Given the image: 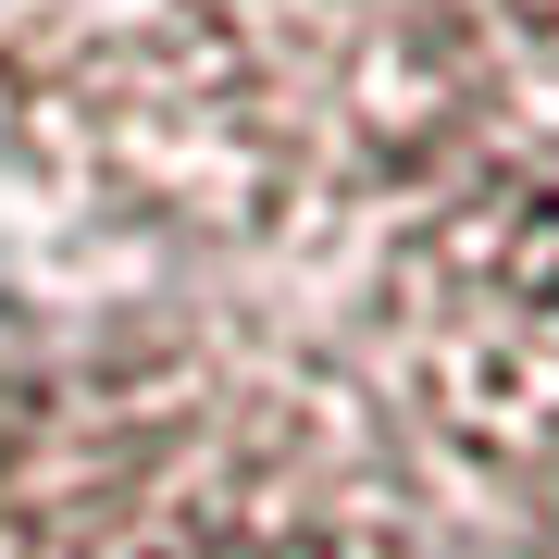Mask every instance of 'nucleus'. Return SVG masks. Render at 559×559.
<instances>
[{
  "mask_svg": "<svg viewBox=\"0 0 559 559\" xmlns=\"http://www.w3.org/2000/svg\"><path fill=\"white\" fill-rule=\"evenodd\" d=\"M0 559H423V473L299 323L124 286L0 360Z\"/></svg>",
  "mask_w": 559,
  "mask_h": 559,
  "instance_id": "2",
  "label": "nucleus"
},
{
  "mask_svg": "<svg viewBox=\"0 0 559 559\" xmlns=\"http://www.w3.org/2000/svg\"><path fill=\"white\" fill-rule=\"evenodd\" d=\"M373 348L460 473L559 522V138L510 150L373 261Z\"/></svg>",
  "mask_w": 559,
  "mask_h": 559,
  "instance_id": "3",
  "label": "nucleus"
},
{
  "mask_svg": "<svg viewBox=\"0 0 559 559\" xmlns=\"http://www.w3.org/2000/svg\"><path fill=\"white\" fill-rule=\"evenodd\" d=\"M0 138L187 249L385 261L559 138V0H0Z\"/></svg>",
  "mask_w": 559,
  "mask_h": 559,
  "instance_id": "1",
  "label": "nucleus"
}]
</instances>
